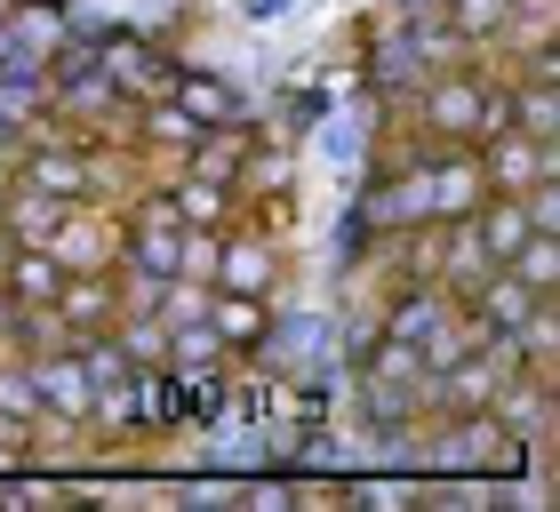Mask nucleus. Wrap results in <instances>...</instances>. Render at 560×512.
I'll return each mask as SVG.
<instances>
[{
  "label": "nucleus",
  "mask_w": 560,
  "mask_h": 512,
  "mask_svg": "<svg viewBox=\"0 0 560 512\" xmlns=\"http://www.w3.org/2000/svg\"><path fill=\"white\" fill-rule=\"evenodd\" d=\"M409 113L424 128V144H480L497 128H513V81H489V72H432L417 81Z\"/></svg>",
  "instance_id": "f257e3e1"
},
{
  "label": "nucleus",
  "mask_w": 560,
  "mask_h": 512,
  "mask_svg": "<svg viewBox=\"0 0 560 512\" xmlns=\"http://www.w3.org/2000/svg\"><path fill=\"white\" fill-rule=\"evenodd\" d=\"M432 456H441V473H521L528 441L497 417V408H465V417H441Z\"/></svg>",
  "instance_id": "f03ea898"
},
{
  "label": "nucleus",
  "mask_w": 560,
  "mask_h": 512,
  "mask_svg": "<svg viewBox=\"0 0 560 512\" xmlns=\"http://www.w3.org/2000/svg\"><path fill=\"white\" fill-rule=\"evenodd\" d=\"M16 185L57 193V200H96V193H105V161H96L89 144H72V137H40L16 161Z\"/></svg>",
  "instance_id": "7ed1b4c3"
},
{
  "label": "nucleus",
  "mask_w": 560,
  "mask_h": 512,
  "mask_svg": "<svg viewBox=\"0 0 560 512\" xmlns=\"http://www.w3.org/2000/svg\"><path fill=\"white\" fill-rule=\"evenodd\" d=\"M24 376H33L40 417H57V424H89V369H81V352H72V345L24 352Z\"/></svg>",
  "instance_id": "20e7f679"
},
{
  "label": "nucleus",
  "mask_w": 560,
  "mask_h": 512,
  "mask_svg": "<svg viewBox=\"0 0 560 512\" xmlns=\"http://www.w3.org/2000/svg\"><path fill=\"white\" fill-rule=\"evenodd\" d=\"M472 161H480V185H489V193H528V185L552 176V144L521 137V128H497V137L472 144Z\"/></svg>",
  "instance_id": "39448f33"
},
{
  "label": "nucleus",
  "mask_w": 560,
  "mask_h": 512,
  "mask_svg": "<svg viewBox=\"0 0 560 512\" xmlns=\"http://www.w3.org/2000/svg\"><path fill=\"white\" fill-rule=\"evenodd\" d=\"M456 304H465V321L480 328V337H513V328L528 321V304H537V289H528L521 272L489 265V272H480V280H472L465 296H456Z\"/></svg>",
  "instance_id": "423d86ee"
},
{
  "label": "nucleus",
  "mask_w": 560,
  "mask_h": 512,
  "mask_svg": "<svg viewBox=\"0 0 560 512\" xmlns=\"http://www.w3.org/2000/svg\"><path fill=\"white\" fill-rule=\"evenodd\" d=\"M48 248H57L65 272H113V265H120V233H113L105 217H89V200H72V209L57 217Z\"/></svg>",
  "instance_id": "0eeeda50"
},
{
  "label": "nucleus",
  "mask_w": 560,
  "mask_h": 512,
  "mask_svg": "<svg viewBox=\"0 0 560 512\" xmlns=\"http://www.w3.org/2000/svg\"><path fill=\"white\" fill-rule=\"evenodd\" d=\"M57 321H65V337H105V328L120 321V280L113 272H65Z\"/></svg>",
  "instance_id": "6e6552de"
},
{
  "label": "nucleus",
  "mask_w": 560,
  "mask_h": 512,
  "mask_svg": "<svg viewBox=\"0 0 560 512\" xmlns=\"http://www.w3.org/2000/svg\"><path fill=\"white\" fill-rule=\"evenodd\" d=\"M200 321L224 337V352H265L272 345V296H241V289H209Z\"/></svg>",
  "instance_id": "1a4fd4ad"
},
{
  "label": "nucleus",
  "mask_w": 560,
  "mask_h": 512,
  "mask_svg": "<svg viewBox=\"0 0 560 512\" xmlns=\"http://www.w3.org/2000/svg\"><path fill=\"white\" fill-rule=\"evenodd\" d=\"M209 289L272 296V289H280V256H272V241H224V233H217V256H209Z\"/></svg>",
  "instance_id": "9d476101"
},
{
  "label": "nucleus",
  "mask_w": 560,
  "mask_h": 512,
  "mask_svg": "<svg viewBox=\"0 0 560 512\" xmlns=\"http://www.w3.org/2000/svg\"><path fill=\"white\" fill-rule=\"evenodd\" d=\"M465 224H472V241L489 248V265H513V248L537 233V217H528V200H521V193H480Z\"/></svg>",
  "instance_id": "9b49d317"
},
{
  "label": "nucleus",
  "mask_w": 560,
  "mask_h": 512,
  "mask_svg": "<svg viewBox=\"0 0 560 512\" xmlns=\"http://www.w3.org/2000/svg\"><path fill=\"white\" fill-rule=\"evenodd\" d=\"M168 96H176L200 128H224V120L248 113L241 96H233V81H217V72H200V65H168Z\"/></svg>",
  "instance_id": "f8f14e48"
},
{
  "label": "nucleus",
  "mask_w": 560,
  "mask_h": 512,
  "mask_svg": "<svg viewBox=\"0 0 560 512\" xmlns=\"http://www.w3.org/2000/svg\"><path fill=\"white\" fill-rule=\"evenodd\" d=\"M137 144H144V152H161L168 168H185V152L200 144V120L161 89V96H144V128H137Z\"/></svg>",
  "instance_id": "ddd939ff"
},
{
  "label": "nucleus",
  "mask_w": 560,
  "mask_h": 512,
  "mask_svg": "<svg viewBox=\"0 0 560 512\" xmlns=\"http://www.w3.org/2000/svg\"><path fill=\"white\" fill-rule=\"evenodd\" d=\"M0 33H9V40L24 48V65L40 72V65L65 48V9H57V0H16V9L0 16Z\"/></svg>",
  "instance_id": "4468645a"
},
{
  "label": "nucleus",
  "mask_w": 560,
  "mask_h": 512,
  "mask_svg": "<svg viewBox=\"0 0 560 512\" xmlns=\"http://www.w3.org/2000/svg\"><path fill=\"white\" fill-rule=\"evenodd\" d=\"M9 296L24 304V313H57V289H65V265H57V248H16L9 256Z\"/></svg>",
  "instance_id": "2eb2a0df"
},
{
  "label": "nucleus",
  "mask_w": 560,
  "mask_h": 512,
  "mask_svg": "<svg viewBox=\"0 0 560 512\" xmlns=\"http://www.w3.org/2000/svg\"><path fill=\"white\" fill-rule=\"evenodd\" d=\"M96 65H105L113 72V89H144V96H161L168 89V57H161V48H144V40H105V48H96Z\"/></svg>",
  "instance_id": "dca6fc26"
},
{
  "label": "nucleus",
  "mask_w": 560,
  "mask_h": 512,
  "mask_svg": "<svg viewBox=\"0 0 560 512\" xmlns=\"http://www.w3.org/2000/svg\"><path fill=\"white\" fill-rule=\"evenodd\" d=\"M441 24H448L456 48H489L513 24V0H441Z\"/></svg>",
  "instance_id": "f3484780"
},
{
  "label": "nucleus",
  "mask_w": 560,
  "mask_h": 512,
  "mask_svg": "<svg viewBox=\"0 0 560 512\" xmlns=\"http://www.w3.org/2000/svg\"><path fill=\"white\" fill-rule=\"evenodd\" d=\"M168 200H176V217H185V224H200V233H224V224H233V185H209V176L176 168Z\"/></svg>",
  "instance_id": "a211bd4d"
},
{
  "label": "nucleus",
  "mask_w": 560,
  "mask_h": 512,
  "mask_svg": "<svg viewBox=\"0 0 560 512\" xmlns=\"http://www.w3.org/2000/svg\"><path fill=\"white\" fill-rule=\"evenodd\" d=\"M233 352H224V337L200 313H185V321H168V369H224Z\"/></svg>",
  "instance_id": "6ab92c4d"
},
{
  "label": "nucleus",
  "mask_w": 560,
  "mask_h": 512,
  "mask_svg": "<svg viewBox=\"0 0 560 512\" xmlns=\"http://www.w3.org/2000/svg\"><path fill=\"white\" fill-rule=\"evenodd\" d=\"M504 272H521L537 296H552V289H560V233H552V224H537V233L513 248V265H504Z\"/></svg>",
  "instance_id": "aec40b11"
},
{
  "label": "nucleus",
  "mask_w": 560,
  "mask_h": 512,
  "mask_svg": "<svg viewBox=\"0 0 560 512\" xmlns=\"http://www.w3.org/2000/svg\"><path fill=\"white\" fill-rule=\"evenodd\" d=\"M513 128H521V137H537V144L560 137V96H552V81H513Z\"/></svg>",
  "instance_id": "412c9836"
},
{
  "label": "nucleus",
  "mask_w": 560,
  "mask_h": 512,
  "mask_svg": "<svg viewBox=\"0 0 560 512\" xmlns=\"http://www.w3.org/2000/svg\"><path fill=\"white\" fill-rule=\"evenodd\" d=\"M0 417H33V424H40V400H33V376H24V361L0 369Z\"/></svg>",
  "instance_id": "4be33fe9"
},
{
  "label": "nucleus",
  "mask_w": 560,
  "mask_h": 512,
  "mask_svg": "<svg viewBox=\"0 0 560 512\" xmlns=\"http://www.w3.org/2000/svg\"><path fill=\"white\" fill-rule=\"evenodd\" d=\"M33 456V417H0V473H16Z\"/></svg>",
  "instance_id": "5701e85b"
},
{
  "label": "nucleus",
  "mask_w": 560,
  "mask_h": 512,
  "mask_svg": "<svg viewBox=\"0 0 560 512\" xmlns=\"http://www.w3.org/2000/svg\"><path fill=\"white\" fill-rule=\"evenodd\" d=\"M16 328H24V304L9 296V280H0V352H9V345H16Z\"/></svg>",
  "instance_id": "b1692460"
}]
</instances>
